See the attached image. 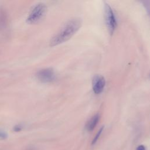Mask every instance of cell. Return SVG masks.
I'll return each mask as SVG.
<instances>
[{
	"instance_id": "1",
	"label": "cell",
	"mask_w": 150,
	"mask_h": 150,
	"mask_svg": "<svg viewBox=\"0 0 150 150\" xmlns=\"http://www.w3.org/2000/svg\"><path fill=\"white\" fill-rule=\"evenodd\" d=\"M81 24V21L79 19H73L68 21L52 38L50 45L54 46L69 40L79 29Z\"/></svg>"
},
{
	"instance_id": "2",
	"label": "cell",
	"mask_w": 150,
	"mask_h": 150,
	"mask_svg": "<svg viewBox=\"0 0 150 150\" xmlns=\"http://www.w3.org/2000/svg\"><path fill=\"white\" fill-rule=\"evenodd\" d=\"M46 11V6L42 3H39L36 5L26 19V22L28 23L33 24L38 22L45 15Z\"/></svg>"
},
{
	"instance_id": "3",
	"label": "cell",
	"mask_w": 150,
	"mask_h": 150,
	"mask_svg": "<svg viewBox=\"0 0 150 150\" xmlns=\"http://www.w3.org/2000/svg\"><path fill=\"white\" fill-rule=\"evenodd\" d=\"M104 15L105 20L107 28L110 33L112 34L117 26V22L111 7L107 4L104 5Z\"/></svg>"
},
{
	"instance_id": "4",
	"label": "cell",
	"mask_w": 150,
	"mask_h": 150,
	"mask_svg": "<svg viewBox=\"0 0 150 150\" xmlns=\"http://www.w3.org/2000/svg\"><path fill=\"white\" fill-rule=\"evenodd\" d=\"M36 76L39 80L43 83L51 82L55 79V73L51 68L42 69L37 72Z\"/></svg>"
},
{
	"instance_id": "5",
	"label": "cell",
	"mask_w": 150,
	"mask_h": 150,
	"mask_svg": "<svg viewBox=\"0 0 150 150\" xmlns=\"http://www.w3.org/2000/svg\"><path fill=\"white\" fill-rule=\"evenodd\" d=\"M105 84V81L104 78L101 75H95L92 80V86L93 90L95 94H100L101 93Z\"/></svg>"
},
{
	"instance_id": "6",
	"label": "cell",
	"mask_w": 150,
	"mask_h": 150,
	"mask_svg": "<svg viewBox=\"0 0 150 150\" xmlns=\"http://www.w3.org/2000/svg\"><path fill=\"white\" fill-rule=\"evenodd\" d=\"M100 120V115L98 114H95L87 122L86 125V128L88 131H91L94 129L96 125L97 124Z\"/></svg>"
},
{
	"instance_id": "7",
	"label": "cell",
	"mask_w": 150,
	"mask_h": 150,
	"mask_svg": "<svg viewBox=\"0 0 150 150\" xmlns=\"http://www.w3.org/2000/svg\"><path fill=\"white\" fill-rule=\"evenodd\" d=\"M103 129H104V127L103 126V127H101V128H100V129L98 130V132L96 134V135H95L94 138H93V141H92V144H93V145L96 143V142L97 141L98 139L99 138V137H100V136L101 134L102 133Z\"/></svg>"
},
{
	"instance_id": "8",
	"label": "cell",
	"mask_w": 150,
	"mask_h": 150,
	"mask_svg": "<svg viewBox=\"0 0 150 150\" xmlns=\"http://www.w3.org/2000/svg\"><path fill=\"white\" fill-rule=\"evenodd\" d=\"M7 138V134L4 131L0 130V139H4Z\"/></svg>"
},
{
	"instance_id": "9",
	"label": "cell",
	"mask_w": 150,
	"mask_h": 150,
	"mask_svg": "<svg viewBox=\"0 0 150 150\" xmlns=\"http://www.w3.org/2000/svg\"><path fill=\"white\" fill-rule=\"evenodd\" d=\"M14 131H19L22 129V126H21L20 125H16L15 127H14Z\"/></svg>"
},
{
	"instance_id": "10",
	"label": "cell",
	"mask_w": 150,
	"mask_h": 150,
	"mask_svg": "<svg viewBox=\"0 0 150 150\" xmlns=\"http://www.w3.org/2000/svg\"><path fill=\"white\" fill-rule=\"evenodd\" d=\"M136 150H145V146H144V145H139V146L137 148Z\"/></svg>"
}]
</instances>
